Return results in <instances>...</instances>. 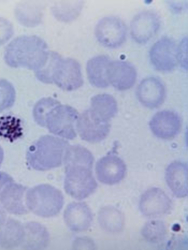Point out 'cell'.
<instances>
[{
    "mask_svg": "<svg viewBox=\"0 0 188 250\" xmlns=\"http://www.w3.org/2000/svg\"><path fill=\"white\" fill-rule=\"evenodd\" d=\"M13 32L14 29L11 21L3 18H0V45H2L5 42L9 41L11 37L13 36Z\"/></svg>",
    "mask_w": 188,
    "mask_h": 250,
    "instance_id": "30",
    "label": "cell"
},
{
    "mask_svg": "<svg viewBox=\"0 0 188 250\" xmlns=\"http://www.w3.org/2000/svg\"><path fill=\"white\" fill-rule=\"evenodd\" d=\"M96 176L98 181L105 185L121 183L126 176L127 167L125 162L115 155L102 157L96 164Z\"/></svg>",
    "mask_w": 188,
    "mask_h": 250,
    "instance_id": "13",
    "label": "cell"
},
{
    "mask_svg": "<svg viewBox=\"0 0 188 250\" xmlns=\"http://www.w3.org/2000/svg\"><path fill=\"white\" fill-rule=\"evenodd\" d=\"M78 116V111L74 107L59 103L46 115L44 127L56 137L73 140L77 137L75 123H77Z\"/></svg>",
    "mask_w": 188,
    "mask_h": 250,
    "instance_id": "6",
    "label": "cell"
},
{
    "mask_svg": "<svg viewBox=\"0 0 188 250\" xmlns=\"http://www.w3.org/2000/svg\"><path fill=\"white\" fill-rule=\"evenodd\" d=\"M138 100L147 108H157L165 102L166 88L156 78L144 79L137 88Z\"/></svg>",
    "mask_w": 188,
    "mask_h": 250,
    "instance_id": "15",
    "label": "cell"
},
{
    "mask_svg": "<svg viewBox=\"0 0 188 250\" xmlns=\"http://www.w3.org/2000/svg\"><path fill=\"white\" fill-rule=\"evenodd\" d=\"M153 67L161 72H170L179 63V46L170 38H161L149 51Z\"/></svg>",
    "mask_w": 188,
    "mask_h": 250,
    "instance_id": "9",
    "label": "cell"
},
{
    "mask_svg": "<svg viewBox=\"0 0 188 250\" xmlns=\"http://www.w3.org/2000/svg\"><path fill=\"white\" fill-rule=\"evenodd\" d=\"M166 182L176 198H186L188 194L186 162L177 160L170 164L166 170Z\"/></svg>",
    "mask_w": 188,
    "mask_h": 250,
    "instance_id": "18",
    "label": "cell"
},
{
    "mask_svg": "<svg viewBox=\"0 0 188 250\" xmlns=\"http://www.w3.org/2000/svg\"><path fill=\"white\" fill-rule=\"evenodd\" d=\"M161 26L160 16L154 11H143L131 21L130 36L139 44H145L157 34Z\"/></svg>",
    "mask_w": 188,
    "mask_h": 250,
    "instance_id": "10",
    "label": "cell"
},
{
    "mask_svg": "<svg viewBox=\"0 0 188 250\" xmlns=\"http://www.w3.org/2000/svg\"><path fill=\"white\" fill-rule=\"evenodd\" d=\"M95 36L101 45L107 48H117L127 39V26L121 19L106 16L97 23Z\"/></svg>",
    "mask_w": 188,
    "mask_h": 250,
    "instance_id": "7",
    "label": "cell"
},
{
    "mask_svg": "<svg viewBox=\"0 0 188 250\" xmlns=\"http://www.w3.org/2000/svg\"><path fill=\"white\" fill-rule=\"evenodd\" d=\"M64 165H85L94 167V156L88 149L80 145H68L63 159Z\"/></svg>",
    "mask_w": 188,
    "mask_h": 250,
    "instance_id": "26",
    "label": "cell"
},
{
    "mask_svg": "<svg viewBox=\"0 0 188 250\" xmlns=\"http://www.w3.org/2000/svg\"><path fill=\"white\" fill-rule=\"evenodd\" d=\"M67 147V141L62 138L43 135L27 150V164L37 171H48L59 167L63 164Z\"/></svg>",
    "mask_w": 188,
    "mask_h": 250,
    "instance_id": "3",
    "label": "cell"
},
{
    "mask_svg": "<svg viewBox=\"0 0 188 250\" xmlns=\"http://www.w3.org/2000/svg\"><path fill=\"white\" fill-rule=\"evenodd\" d=\"M187 41L186 38L181 42L179 46V62H182V59H184L183 62H184V67L186 69V56H187Z\"/></svg>",
    "mask_w": 188,
    "mask_h": 250,
    "instance_id": "32",
    "label": "cell"
},
{
    "mask_svg": "<svg viewBox=\"0 0 188 250\" xmlns=\"http://www.w3.org/2000/svg\"><path fill=\"white\" fill-rule=\"evenodd\" d=\"M75 129L83 141L88 143H99L110 133V122H105L91 112L84 111L78 116Z\"/></svg>",
    "mask_w": 188,
    "mask_h": 250,
    "instance_id": "8",
    "label": "cell"
},
{
    "mask_svg": "<svg viewBox=\"0 0 188 250\" xmlns=\"http://www.w3.org/2000/svg\"><path fill=\"white\" fill-rule=\"evenodd\" d=\"M97 189L93 167L85 165H66L64 170V190L77 200H84Z\"/></svg>",
    "mask_w": 188,
    "mask_h": 250,
    "instance_id": "5",
    "label": "cell"
},
{
    "mask_svg": "<svg viewBox=\"0 0 188 250\" xmlns=\"http://www.w3.org/2000/svg\"><path fill=\"white\" fill-rule=\"evenodd\" d=\"M15 88L7 80H0V112L10 108L15 102Z\"/></svg>",
    "mask_w": 188,
    "mask_h": 250,
    "instance_id": "29",
    "label": "cell"
},
{
    "mask_svg": "<svg viewBox=\"0 0 188 250\" xmlns=\"http://www.w3.org/2000/svg\"><path fill=\"white\" fill-rule=\"evenodd\" d=\"M36 77L43 83H54L66 91L78 89L84 83L80 63L72 58H63L55 52H50L44 66L36 71Z\"/></svg>",
    "mask_w": 188,
    "mask_h": 250,
    "instance_id": "2",
    "label": "cell"
},
{
    "mask_svg": "<svg viewBox=\"0 0 188 250\" xmlns=\"http://www.w3.org/2000/svg\"><path fill=\"white\" fill-rule=\"evenodd\" d=\"M111 63V59L107 56H96L87 62L86 72L89 83L97 88H105L109 86L107 80V68Z\"/></svg>",
    "mask_w": 188,
    "mask_h": 250,
    "instance_id": "19",
    "label": "cell"
},
{
    "mask_svg": "<svg viewBox=\"0 0 188 250\" xmlns=\"http://www.w3.org/2000/svg\"><path fill=\"white\" fill-rule=\"evenodd\" d=\"M67 227L73 232H83L89 229L94 216L89 206L83 202H73L67 206L63 214Z\"/></svg>",
    "mask_w": 188,
    "mask_h": 250,
    "instance_id": "17",
    "label": "cell"
},
{
    "mask_svg": "<svg viewBox=\"0 0 188 250\" xmlns=\"http://www.w3.org/2000/svg\"><path fill=\"white\" fill-rule=\"evenodd\" d=\"M89 110L104 121L110 122L117 113V102L111 95H96L91 98Z\"/></svg>",
    "mask_w": 188,
    "mask_h": 250,
    "instance_id": "22",
    "label": "cell"
},
{
    "mask_svg": "<svg viewBox=\"0 0 188 250\" xmlns=\"http://www.w3.org/2000/svg\"><path fill=\"white\" fill-rule=\"evenodd\" d=\"M24 226L20 221L7 218L0 226V247L15 248L21 246L24 240Z\"/></svg>",
    "mask_w": 188,
    "mask_h": 250,
    "instance_id": "21",
    "label": "cell"
},
{
    "mask_svg": "<svg viewBox=\"0 0 188 250\" xmlns=\"http://www.w3.org/2000/svg\"><path fill=\"white\" fill-rule=\"evenodd\" d=\"M5 219H7V216H5V210L2 206H0V226L3 224Z\"/></svg>",
    "mask_w": 188,
    "mask_h": 250,
    "instance_id": "34",
    "label": "cell"
},
{
    "mask_svg": "<svg viewBox=\"0 0 188 250\" xmlns=\"http://www.w3.org/2000/svg\"><path fill=\"white\" fill-rule=\"evenodd\" d=\"M48 54L45 41L36 36H21L9 43L4 61L11 68H25L38 71L44 66Z\"/></svg>",
    "mask_w": 188,
    "mask_h": 250,
    "instance_id": "1",
    "label": "cell"
},
{
    "mask_svg": "<svg viewBox=\"0 0 188 250\" xmlns=\"http://www.w3.org/2000/svg\"><path fill=\"white\" fill-rule=\"evenodd\" d=\"M63 195L61 190L48 184L38 185L27 190L25 204L27 209L42 218H51L59 214L63 206Z\"/></svg>",
    "mask_w": 188,
    "mask_h": 250,
    "instance_id": "4",
    "label": "cell"
},
{
    "mask_svg": "<svg viewBox=\"0 0 188 250\" xmlns=\"http://www.w3.org/2000/svg\"><path fill=\"white\" fill-rule=\"evenodd\" d=\"M2 161H3V150L1 146H0V167L2 165Z\"/></svg>",
    "mask_w": 188,
    "mask_h": 250,
    "instance_id": "35",
    "label": "cell"
},
{
    "mask_svg": "<svg viewBox=\"0 0 188 250\" xmlns=\"http://www.w3.org/2000/svg\"><path fill=\"white\" fill-rule=\"evenodd\" d=\"M107 80L117 90L130 89L137 81V70L127 62H111L107 68Z\"/></svg>",
    "mask_w": 188,
    "mask_h": 250,
    "instance_id": "14",
    "label": "cell"
},
{
    "mask_svg": "<svg viewBox=\"0 0 188 250\" xmlns=\"http://www.w3.org/2000/svg\"><path fill=\"white\" fill-rule=\"evenodd\" d=\"M24 240L21 247L24 249H44L50 243V234L44 226L39 222H27L24 225Z\"/></svg>",
    "mask_w": 188,
    "mask_h": 250,
    "instance_id": "20",
    "label": "cell"
},
{
    "mask_svg": "<svg viewBox=\"0 0 188 250\" xmlns=\"http://www.w3.org/2000/svg\"><path fill=\"white\" fill-rule=\"evenodd\" d=\"M98 220L100 227L110 233L121 232L125 225V217L123 213L113 206H104L99 210Z\"/></svg>",
    "mask_w": 188,
    "mask_h": 250,
    "instance_id": "23",
    "label": "cell"
},
{
    "mask_svg": "<svg viewBox=\"0 0 188 250\" xmlns=\"http://www.w3.org/2000/svg\"><path fill=\"white\" fill-rule=\"evenodd\" d=\"M171 208V199L160 188H149L140 199L139 209L143 216L149 218L169 214Z\"/></svg>",
    "mask_w": 188,
    "mask_h": 250,
    "instance_id": "11",
    "label": "cell"
},
{
    "mask_svg": "<svg viewBox=\"0 0 188 250\" xmlns=\"http://www.w3.org/2000/svg\"><path fill=\"white\" fill-rule=\"evenodd\" d=\"M149 128L161 140L174 139L182 130V118L173 111H160L150 119Z\"/></svg>",
    "mask_w": 188,
    "mask_h": 250,
    "instance_id": "12",
    "label": "cell"
},
{
    "mask_svg": "<svg viewBox=\"0 0 188 250\" xmlns=\"http://www.w3.org/2000/svg\"><path fill=\"white\" fill-rule=\"evenodd\" d=\"M27 188L14 182L8 184L0 192V204L5 211L13 215H24L27 213L25 195Z\"/></svg>",
    "mask_w": 188,
    "mask_h": 250,
    "instance_id": "16",
    "label": "cell"
},
{
    "mask_svg": "<svg viewBox=\"0 0 188 250\" xmlns=\"http://www.w3.org/2000/svg\"><path fill=\"white\" fill-rule=\"evenodd\" d=\"M14 182L13 178L11 177L9 174L4 173V172H0V192H1V190L7 186L8 184Z\"/></svg>",
    "mask_w": 188,
    "mask_h": 250,
    "instance_id": "33",
    "label": "cell"
},
{
    "mask_svg": "<svg viewBox=\"0 0 188 250\" xmlns=\"http://www.w3.org/2000/svg\"><path fill=\"white\" fill-rule=\"evenodd\" d=\"M15 16L23 26L35 27L41 24L43 8L34 2H21L15 9Z\"/></svg>",
    "mask_w": 188,
    "mask_h": 250,
    "instance_id": "24",
    "label": "cell"
},
{
    "mask_svg": "<svg viewBox=\"0 0 188 250\" xmlns=\"http://www.w3.org/2000/svg\"><path fill=\"white\" fill-rule=\"evenodd\" d=\"M58 104L59 101L53 99V98H43V99L38 101L35 104L34 112H32L35 122L39 125V126L44 127V121L46 115L50 113L52 108H54Z\"/></svg>",
    "mask_w": 188,
    "mask_h": 250,
    "instance_id": "28",
    "label": "cell"
},
{
    "mask_svg": "<svg viewBox=\"0 0 188 250\" xmlns=\"http://www.w3.org/2000/svg\"><path fill=\"white\" fill-rule=\"evenodd\" d=\"M142 236L150 244H158L165 240L167 227L161 220H150L142 228Z\"/></svg>",
    "mask_w": 188,
    "mask_h": 250,
    "instance_id": "27",
    "label": "cell"
},
{
    "mask_svg": "<svg viewBox=\"0 0 188 250\" xmlns=\"http://www.w3.org/2000/svg\"><path fill=\"white\" fill-rule=\"evenodd\" d=\"M84 1H57L52 7L54 16L61 21L70 23L80 15Z\"/></svg>",
    "mask_w": 188,
    "mask_h": 250,
    "instance_id": "25",
    "label": "cell"
},
{
    "mask_svg": "<svg viewBox=\"0 0 188 250\" xmlns=\"http://www.w3.org/2000/svg\"><path fill=\"white\" fill-rule=\"evenodd\" d=\"M74 249H94L96 248L95 243L87 237H80L73 242Z\"/></svg>",
    "mask_w": 188,
    "mask_h": 250,
    "instance_id": "31",
    "label": "cell"
}]
</instances>
